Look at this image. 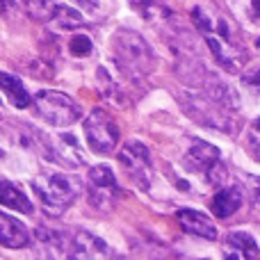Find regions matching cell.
Segmentation results:
<instances>
[{
  "label": "cell",
  "instance_id": "cell-10",
  "mask_svg": "<svg viewBox=\"0 0 260 260\" xmlns=\"http://www.w3.org/2000/svg\"><path fill=\"white\" fill-rule=\"evenodd\" d=\"M119 162L126 169L128 178H133V183L142 189L151 187L153 178V165H151V153L139 139H130L121 146L119 151Z\"/></svg>",
  "mask_w": 260,
  "mask_h": 260
},
{
  "label": "cell",
  "instance_id": "cell-2",
  "mask_svg": "<svg viewBox=\"0 0 260 260\" xmlns=\"http://www.w3.org/2000/svg\"><path fill=\"white\" fill-rule=\"evenodd\" d=\"M192 21L197 30L203 35L217 64L229 73L242 71L244 62H247V53H244L238 25L224 12L206 7V5H197L192 9Z\"/></svg>",
  "mask_w": 260,
  "mask_h": 260
},
{
  "label": "cell",
  "instance_id": "cell-21",
  "mask_svg": "<svg viewBox=\"0 0 260 260\" xmlns=\"http://www.w3.org/2000/svg\"><path fill=\"white\" fill-rule=\"evenodd\" d=\"M247 148L253 160L260 162V119H256L247 130Z\"/></svg>",
  "mask_w": 260,
  "mask_h": 260
},
{
  "label": "cell",
  "instance_id": "cell-11",
  "mask_svg": "<svg viewBox=\"0 0 260 260\" xmlns=\"http://www.w3.org/2000/svg\"><path fill=\"white\" fill-rule=\"evenodd\" d=\"M69 256L91 260V258H110L114 256V251L99 235L89 233L85 229H78L73 235H69Z\"/></svg>",
  "mask_w": 260,
  "mask_h": 260
},
{
  "label": "cell",
  "instance_id": "cell-22",
  "mask_svg": "<svg viewBox=\"0 0 260 260\" xmlns=\"http://www.w3.org/2000/svg\"><path fill=\"white\" fill-rule=\"evenodd\" d=\"M69 46H71V55H76V57H89L91 50H94L91 39L89 37H85V35H76Z\"/></svg>",
  "mask_w": 260,
  "mask_h": 260
},
{
  "label": "cell",
  "instance_id": "cell-4",
  "mask_svg": "<svg viewBox=\"0 0 260 260\" xmlns=\"http://www.w3.org/2000/svg\"><path fill=\"white\" fill-rule=\"evenodd\" d=\"M32 189L50 215H62L82 194V180L78 176H67L59 171H41L32 180Z\"/></svg>",
  "mask_w": 260,
  "mask_h": 260
},
{
  "label": "cell",
  "instance_id": "cell-28",
  "mask_svg": "<svg viewBox=\"0 0 260 260\" xmlns=\"http://www.w3.org/2000/svg\"><path fill=\"white\" fill-rule=\"evenodd\" d=\"M12 5H14V0H0V14L9 12V9H12Z\"/></svg>",
  "mask_w": 260,
  "mask_h": 260
},
{
  "label": "cell",
  "instance_id": "cell-26",
  "mask_svg": "<svg viewBox=\"0 0 260 260\" xmlns=\"http://www.w3.org/2000/svg\"><path fill=\"white\" fill-rule=\"evenodd\" d=\"M249 12L253 21H260V0H249Z\"/></svg>",
  "mask_w": 260,
  "mask_h": 260
},
{
  "label": "cell",
  "instance_id": "cell-12",
  "mask_svg": "<svg viewBox=\"0 0 260 260\" xmlns=\"http://www.w3.org/2000/svg\"><path fill=\"white\" fill-rule=\"evenodd\" d=\"M32 242H35V251L44 258H64L69 256V235H64L62 231L53 229H37L32 233Z\"/></svg>",
  "mask_w": 260,
  "mask_h": 260
},
{
  "label": "cell",
  "instance_id": "cell-25",
  "mask_svg": "<svg viewBox=\"0 0 260 260\" xmlns=\"http://www.w3.org/2000/svg\"><path fill=\"white\" fill-rule=\"evenodd\" d=\"M244 85H249L251 89L260 91V69H256V71L249 73V76H244Z\"/></svg>",
  "mask_w": 260,
  "mask_h": 260
},
{
  "label": "cell",
  "instance_id": "cell-20",
  "mask_svg": "<svg viewBox=\"0 0 260 260\" xmlns=\"http://www.w3.org/2000/svg\"><path fill=\"white\" fill-rule=\"evenodd\" d=\"M55 0H27V12H30L32 18L41 23H48L50 16H53V9H55Z\"/></svg>",
  "mask_w": 260,
  "mask_h": 260
},
{
  "label": "cell",
  "instance_id": "cell-15",
  "mask_svg": "<svg viewBox=\"0 0 260 260\" xmlns=\"http://www.w3.org/2000/svg\"><path fill=\"white\" fill-rule=\"evenodd\" d=\"M30 231L21 219L0 210V247L5 249H23L30 244Z\"/></svg>",
  "mask_w": 260,
  "mask_h": 260
},
{
  "label": "cell",
  "instance_id": "cell-17",
  "mask_svg": "<svg viewBox=\"0 0 260 260\" xmlns=\"http://www.w3.org/2000/svg\"><path fill=\"white\" fill-rule=\"evenodd\" d=\"M0 203L9 210L16 212H25V215H32V201L23 194V189L18 185H14L12 180H0Z\"/></svg>",
  "mask_w": 260,
  "mask_h": 260
},
{
  "label": "cell",
  "instance_id": "cell-1",
  "mask_svg": "<svg viewBox=\"0 0 260 260\" xmlns=\"http://www.w3.org/2000/svg\"><path fill=\"white\" fill-rule=\"evenodd\" d=\"M183 110L197 123L219 133H233L238 128L240 101L226 82L210 76L197 91L183 96Z\"/></svg>",
  "mask_w": 260,
  "mask_h": 260
},
{
  "label": "cell",
  "instance_id": "cell-8",
  "mask_svg": "<svg viewBox=\"0 0 260 260\" xmlns=\"http://www.w3.org/2000/svg\"><path fill=\"white\" fill-rule=\"evenodd\" d=\"M37 151L46 157V160L55 162L67 169H80L85 165V155L80 151V144L73 135H57V137H48L46 133L39 135V144Z\"/></svg>",
  "mask_w": 260,
  "mask_h": 260
},
{
  "label": "cell",
  "instance_id": "cell-16",
  "mask_svg": "<svg viewBox=\"0 0 260 260\" xmlns=\"http://www.w3.org/2000/svg\"><path fill=\"white\" fill-rule=\"evenodd\" d=\"M240 206H242V189L238 187V185H221L219 192L215 194V199H212L210 208L212 212H215L219 219H229L233 212L240 210Z\"/></svg>",
  "mask_w": 260,
  "mask_h": 260
},
{
  "label": "cell",
  "instance_id": "cell-7",
  "mask_svg": "<svg viewBox=\"0 0 260 260\" xmlns=\"http://www.w3.org/2000/svg\"><path fill=\"white\" fill-rule=\"evenodd\" d=\"M87 194H89V206L99 212H110L114 208V203L121 197V189H119L117 176L110 169L108 165H96L89 169L87 174Z\"/></svg>",
  "mask_w": 260,
  "mask_h": 260
},
{
  "label": "cell",
  "instance_id": "cell-29",
  "mask_svg": "<svg viewBox=\"0 0 260 260\" xmlns=\"http://www.w3.org/2000/svg\"><path fill=\"white\" fill-rule=\"evenodd\" d=\"M256 46H258V48H260V37H258V41H256Z\"/></svg>",
  "mask_w": 260,
  "mask_h": 260
},
{
  "label": "cell",
  "instance_id": "cell-27",
  "mask_svg": "<svg viewBox=\"0 0 260 260\" xmlns=\"http://www.w3.org/2000/svg\"><path fill=\"white\" fill-rule=\"evenodd\" d=\"M130 3H133L135 7H144V9H148V7H153V5H155L157 0H130Z\"/></svg>",
  "mask_w": 260,
  "mask_h": 260
},
{
  "label": "cell",
  "instance_id": "cell-30",
  "mask_svg": "<svg viewBox=\"0 0 260 260\" xmlns=\"http://www.w3.org/2000/svg\"><path fill=\"white\" fill-rule=\"evenodd\" d=\"M0 105H3V101H0Z\"/></svg>",
  "mask_w": 260,
  "mask_h": 260
},
{
  "label": "cell",
  "instance_id": "cell-24",
  "mask_svg": "<svg viewBox=\"0 0 260 260\" xmlns=\"http://www.w3.org/2000/svg\"><path fill=\"white\" fill-rule=\"evenodd\" d=\"M247 189L251 197L253 210L260 212V176H247Z\"/></svg>",
  "mask_w": 260,
  "mask_h": 260
},
{
  "label": "cell",
  "instance_id": "cell-6",
  "mask_svg": "<svg viewBox=\"0 0 260 260\" xmlns=\"http://www.w3.org/2000/svg\"><path fill=\"white\" fill-rule=\"evenodd\" d=\"M35 110L46 123L57 128H69L80 121L82 110L71 96L55 89H41L35 94Z\"/></svg>",
  "mask_w": 260,
  "mask_h": 260
},
{
  "label": "cell",
  "instance_id": "cell-5",
  "mask_svg": "<svg viewBox=\"0 0 260 260\" xmlns=\"http://www.w3.org/2000/svg\"><path fill=\"white\" fill-rule=\"evenodd\" d=\"M183 165L187 171L206 178V183L212 185V187H221V185L229 183V169H226V165L221 162L219 148L208 142L194 139L183 157Z\"/></svg>",
  "mask_w": 260,
  "mask_h": 260
},
{
  "label": "cell",
  "instance_id": "cell-3",
  "mask_svg": "<svg viewBox=\"0 0 260 260\" xmlns=\"http://www.w3.org/2000/svg\"><path fill=\"white\" fill-rule=\"evenodd\" d=\"M110 53L117 69L133 82H142L155 67V55L139 32L119 27L110 39Z\"/></svg>",
  "mask_w": 260,
  "mask_h": 260
},
{
  "label": "cell",
  "instance_id": "cell-23",
  "mask_svg": "<svg viewBox=\"0 0 260 260\" xmlns=\"http://www.w3.org/2000/svg\"><path fill=\"white\" fill-rule=\"evenodd\" d=\"M87 12L99 14V16H108L110 12L114 9V0H78Z\"/></svg>",
  "mask_w": 260,
  "mask_h": 260
},
{
  "label": "cell",
  "instance_id": "cell-18",
  "mask_svg": "<svg viewBox=\"0 0 260 260\" xmlns=\"http://www.w3.org/2000/svg\"><path fill=\"white\" fill-rule=\"evenodd\" d=\"M85 23V16H82L80 9L76 7H69V5H55L53 9V16H50L48 25L53 30H59V32H69V30H76Z\"/></svg>",
  "mask_w": 260,
  "mask_h": 260
},
{
  "label": "cell",
  "instance_id": "cell-19",
  "mask_svg": "<svg viewBox=\"0 0 260 260\" xmlns=\"http://www.w3.org/2000/svg\"><path fill=\"white\" fill-rule=\"evenodd\" d=\"M0 89L7 94L9 103L14 105V108H27L30 105V94L25 91V87L21 85V80L14 76H9V73H0Z\"/></svg>",
  "mask_w": 260,
  "mask_h": 260
},
{
  "label": "cell",
  "instance_id": "cell-9",
  "mask_svg": "<svg viewBox=\"0 0 260 260\" xmlns=\"http://www.w3.org/2000/svg\"><path fill=\"white\" fill-rule=\"evenodd\" d=\"M85 137H87V144H89L91 151L99 153V155H108L119 144V126L112 119V114L99 108L87 117Z\"/></svg>",
  "mask_w": 260,
  "mask_h": 260
},
{
  "label": "cell",
  "instance_id": "cell-13",
  "mask_svg": "<svg viewBox=\"0 0 260 260\" xmlns=\"http://www.w3.org/2000/svg\"><path fill=\"white\" fill-rule=\"evenodd\" d=\"M176 219H178L180 229L189 235H197V238L203 240H217L219 233H217V226L212 224V219L203 212L194 210V208H180L176 212Z\"/></svg>",
  "mask_w": 260,
  "mask_h": 260
},
{
  "label": "cell",
  "instance_id": "cell-14",
  "mask_svg": "<svg viewBox=\"0 0 260 260\" xmlns=\"http://www.w3.org/2000/svg\"><path fill=\"white\" fill-rule=\"evenodd\" d=\"M224 258L231 260H258L260 247L247 231H233L224 240Z\"/></svg>",
  "mask_w": 260,
  "mask_h": 260
}]
</instances>
